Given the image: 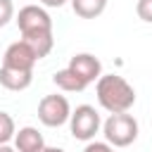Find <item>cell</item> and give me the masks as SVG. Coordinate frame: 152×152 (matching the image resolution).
Masks as SVG:
<instances>
[{"mask_svg": "<svg viewBox=\"0 0 152 152\" xmlns=\"http://www.w3.org/2000/svg\"><path fill=\"white\" fill-rule=\"evenodd\" d=\"M0 152H17V150H12L10 145H0Z\"/></svg>", "mask_w": 152, "mask_h": 152, "instance_id": "18", "label": "cell"}, {"mask_svg": "<svg viewBox=\"0 0 152 152\" xmlns=\"http://www.w3.org/2000/svg\"><path fill=\"white\" fill-rule=\"evenodd\" d=\"M102 133H104V140L109 145H114V147H128L138 138V121L128 112L109 114L107 121L102 124Z\"/></svg>", "mask_w": 152, "mask_h": 152, "instance_id": "3", "label": "cell"}, {"mask_svg": "<svg viewBox=\"0 0 152 152\" xmlns=\"http://www.w3.org/2000/svg\"><path fill=\"white\" fill-rule=\"evenodd\" d=\"M14 19V2L12 0H0V28L7 26Z\"/></svg>", "mask_w": 152, "mask_h": 152, "instance_id": "13", "label": "cell"}, {"mask_svg": "<svg viewBox=\"0 0 152 152\" xmlns=\"http://www.w3.org/2000/svg\"><path fill=\"white\" fill-rule=\"evenodd\" d=\"M43 152H66V150H62V147H48V145H45Z\"/></svg>", "mask_w": 152, "mask_h": 152, "instance_id": "17", "label": "cell"}, {"mask_svg": "<svg viewBox=\"0 0 152 152\" xmlns=\"http://www.w3.org/2000/svg\"><path fill=\"white\" fill-rule=\"evenodd\" d=\"M71 116V104L64 95H45L40 102H38V119L43 126L48 128H59L69 121Z\"/></svg>", "mask_w": 152, "mask_h": 152, "instance_id": "5", "label": "cell"}, {"mask_svg": "<svg viewBox=\"0 0 152 152\" xmlns=\"http://www.w3.org/2000/svg\"><path fill=\"white\" fill-rule=\"evenodd\" d=\"M52 83H55L59 90H64V93H81V90H86V88H88V83H86L76 71H71L69 66H66V69L55 71Z\"/></svg>", "mask_w": 152, "mask_h": 152, "instance_id": "10", "label": "cell"}, {"mask_svg": "<svg viewBox=\"0 0 152 152\" xmlns=\"http://www.w3.org/2000/svg\"><path fill=\"white\" fill-rule=\"evenodd\" d=\"M36 62H38V55L33 52V48H31L26 40L12 43V45L5 50V57H2V66L21 69V71H33Z\"/></svg>", "mask_w": 152, "mask_h": 152, "instance_id": "6", "label": "cell"}, {"mask_svg": "<svg viewBox=\"0 0 152 152\" xmlns=\"http://www.w3.org/2000/svg\"><path fill=\"white\" fill-rule=\"evenodd\" d=\"M69 69L76 71L88 86H90V83H97V78L102 76V62H100L95 55H90V52H78V55H74L71 62H69Z\"/></svg>", "mask_w": 152, "mask_h": 152, "instance_id": "7", "label": "cell"}, {"mask_svg": "<svg viewBox=\"0 0 152 152\" xmlns=\"http://www.w3.org/2000/svg\"><path fill=\"white\" fill-rule=\"evenodd\" d=\"M135 14H138L142 21L152 24V0H138V2H135Z\"/></svg>", "mask_w": 152, "mask_h": 152, "instance_id": "14", "label": "cell"}, {"mask_svg": "<svg viewBox=\"0 0 152 152\" xmlns=\"http://www.w3.org/2000/svg\"><path fill=\"white\" fill-rule=\"evenodd\" d=\"M83 152H116V150H114V145H109V142H97V140L93 142V140H90Z\"/></svg>", "mask_w": 152, "mask_h": 152, "instance_id": "15", "label": "cell"}, {"mask_svg": "<svg viewBox=\"0 0 152 152\" xmlns=\"http://www.w3.org/2000/svg\"><path fill=\"white\" fill-rule=\"evenodd\" d=\"M17 135V126H14V119L0 109V145H7L10 140H14Z\"/></svg>", "mask_w": 152, "mask_h": 152, "instance_id": "12", "label": "cell"}, {"mask_svg": "<svg viewBox=\"0 0 152 152\" xmlns=\"http://www.w3.org/2000/svg\"><path fill=\"white\" fill-rule=\"evenodd\" d=\"M17 26L21 31V40H26L33 48L38 59L50 55L55 38H52V19L45 12V7H40V5L21 7L19 14H17Z\"/></svg>", "mask_w": 152, "mask_h": 152, "instance_id": "1", "label": "cell"}, {"mask_svg": "<svg viewBox=\"0 0 152 152\" xmlns=\"http://www.w3.org/2000/svg\"><path fill=\"white\" fill-rule=\"evenodd\" d=\"M95 93H97V102L102 109H107L109 114H119V112H128L135 104V90L133 86L116 74H102L95 83Z\"/></svg>", "mask_w": 152, "mask_h": 152, "instance_id": "2", "label": "cell"}, {"mask_svg": "<svg viewBox=\"0 0 152 152\" xmlns=\"http://www.w3.org/2000/svg\"><path fill=\"white\" fill-rule=\"evenodd\" d=\"M71 10L81 19H97L107 10V0H71Z\"/></svg>", "mask_w": 152, "mask_h": 152, "instance_id": "11", "label": "cell"}, {"mask_svg": "<svg viewBox=\"0 0 152 152\" xmlns=\"http://www.w3.org/2000/svg\"><path fill=\"white\" fill-rule=\"evenodd\" d=\"M66 0H40V5H45V7H62Z\"/></svg>", "mask_w": 152, "mask_h": 152, "instance_id": "16", "label": "cell"}, {"mask_svg": "<svg viewBox=\"0 0 152 152\" xmlns=\"http://www.w3.org/2000/svg\"><path fill=\"white\" fill-rule=\"evenodd\" d=\"M102 121H100V114L93 104H78L76 109H71V116H69V131L76 140H83V142H90L97 131H100Z\"/></svg>", "mask_w": 152, "mask_h": 152, "instance_id": "4", "label": "cell"}, {"mask_svg": "<svg viewBox=\"0 0 152 152\" xmlns=\"http://www.w3.org/2000/svg\"><path fill=\"white\" fill-rule=\"evenodd\" d=\"M33 81V71H21V69H10V66H0V86L12 90V93H19V90H26Z\"/></svg>", "mask_w": 152, "mask_h": 152, "instance_id": "8", "label": "cell"}, {"mask_svg": "<svg viewBox=\"0 0 152 152\" xmlns=\"http://www.w3.org/2000/svg\"><path fill=\"white\" fill-rule=\"evenodd\" d=\"M14 145H17V152H43L45 150V140L33 126L19 128L14 135Z\"/></svg>", "mask_w": 152, "mask_h": 152, "instance_id": "9", "label": "cell"}]
</instances>
